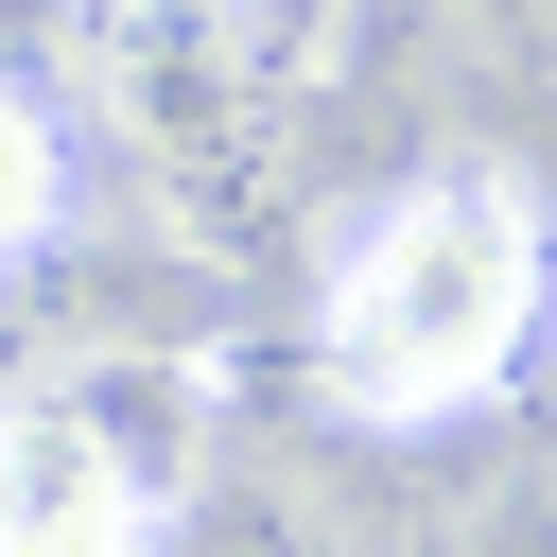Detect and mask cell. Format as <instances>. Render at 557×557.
Returning a JSON list of instances; mask_svg holds the SVG:
<instances>
[{
    "instance_id": "3",
    "label": "cell",
    "mask_w": 557,
    "mask_h": 557,
    "mask_svg": "<svg viewBox=\"0 0 557 557\" xmlns=\"http://www.w3.org/2000/svg\"><path fill=\"white\" fill-rule=\"evenodd\" d=\"M174 557H348L278 470H209V487H174Z\"/></svg>"
},
{
    "instance_id": "4",
    "label": "cell",
    "mask_w": 557,
    "mask_h": 557,
    "mask_svg": "<svg viewBox=\"0 0 557 557\" xmlns=\"http://www.w3.org/2000/svg\"><path fill=\"white\" fill-rule=\"evenodd\" d=\"M52 226H70V122H52V87L0 70V278H17Z\"/></svg>"
},
{
    "instance_id": "2",
    "label": "cell",
    "mask_w": 557,
    "mask_h": 557,
    "mask_svg": "<svg viewBox=\"0 0 557 557\" xmlns=\"http://www.w3.org/2000/svg\"><path fill=\"white\" fill-rule=\"evenodd\" d=\"M174 487H191V383L174 366L0 383V557H157Z\"/></svg>"
},
{
    "instance_id": "1",
    "label": "cell",
    "mask_w": 557,
    "mask_h": 557,
    "mask_svg": "<svg viewBox=\"0 0 557 557\" xmlns=\"http://www.w3.org/2000/svg\"><path fill=\"white\" fill-rule=\"evenodd\" d=\"M557 331V191L522 157H435L400 174L331 278H313V400L348 435H435L487 418Z\"/></svg>"
}]
</instances>
